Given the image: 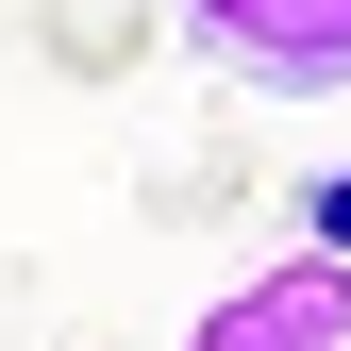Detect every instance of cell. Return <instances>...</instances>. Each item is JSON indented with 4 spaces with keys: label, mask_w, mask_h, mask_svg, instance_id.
I'll return each mask as SVG.
<instances>
[{
    "label": "cell",
    "mask_w": 351,
    "mask_h": 351,
    "mask_svg": "<svg viewBox=\"0 0 351 351\" xmlns=\"http://www.w3.org/2000/svg\"><path fill=\"white\" fill-rule=\"evenodd\" d=\"M301 251H335V268H351V151L318 167V184H301Z\"/></svg>",
    "instance_id": "277c9868"
},
{
    "label": "cell",
    "mask_w": 351,
    "mask_h": 351,
    "mask_svg": "<svg viewBox=\"0 0 351 351\" xmlns=\"http://www.w3.org/2000/svg\"><path fill=\"white\" fill-rule=\"evenodd\" d=\"M167 34L251 101H351V0H167Z\"/></svg>",
    "instance_id": "6da1fadb"
},
{
    "label": "cell",
    "mask_w": 351,
    "mask_h": 351,
    "mask_svg": "<svg viewBox=\"0 0 351 351\" xmlns=\"http://www.w3.org/2000/svg\"><path fill=\"white\" fill-rule=\"evenodd\" d=\"M151 51H167V0H34V67L84 84V101H117Z\"/></svg>",
    "instance_id": "3957f363"
},
{
    "label": "cell",
    "mask_w": 351,
    "mask_h": 351,
    "mask_svg": "<svg viewBox=\"0 0 351 351\" xmlns=\"http://www.w3.org/2000/svg\"><path fill=\"white\" fill-rule=\"evenodd\" d=\"M184 351H351V268L335 251H268L184 318Z\"/></svg>",
    "instance_id": "7a4b0ae2"
}]
</instances>
